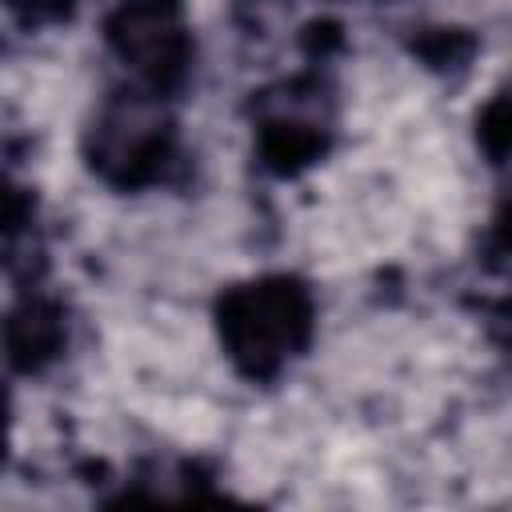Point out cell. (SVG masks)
I'll return each mask as SVG.
<instances>
[{
	"label": "cell",
	"mask_w": 512,
	"mask_h": 512,
	"mask_svg": "<svg viewBox=\"0 0 512 512\" xmlns=\"http://www.w3.org/2000/svg\"><path fill=\"white\" fill-rule=\"evenodd\" d=\"M168 100L124 84L96 108L84 136L88 168L116 192H140L160 184L176 164V124L164 108Z\"/></svg>",
	"instance_id": "obj_2"
},
{
	"label": "cell",
	"mask_w": 512,
	"mask_h": 512,
	"mask_svg": "<svg viewBox=\"0 0 512 512\" xmlns=\"http://www.w3.org/2000/svg\"><path fill=\"white\" fill-rule=\"evenodd\" d=\"M28 216H32V196L16 188L8 176H0V260L12 252V244L28 228Z\"/></svg>",
	"instance_id": "obj_6"
},
{
	"label": "cell",
	"mask_w": 512,
	"mask_h": 512,
	"mask_svg": "<svg viewBox=\"0 0 512 512\" xmlns=\"http://www.w3.org/2000/svg\"><path fill=\"white\" fill-rule=\"evenodd\" d=\"M104 40L132 84L172 100L192 76V24L184 0H120L104 20Z\"/></svg>",
	"instance_id": "obj_3"
},
{
	"label": "cell",
	"mask_w": 512,
	"mask_h": 512,
	"mask_svg": "<svg viewBox=\"0 0 512 512\" xmlns=\"http://www.w3.org/2000/svg\"><path fill=\"white\" fill-rule=\"evenodd\" d=\"M312 92L308 80H296L292 88H284V96L276 100L272 112L260 116L256 124V148L260 160L280 172V176H296L300 168L316 164L328 152V124L312 112H304V96Z\"/></svg>",
	"instance_id": "obj_4"
},
{
	"label": "cell",
	"mask_w": 512,
	"mask_h": 512,
	"mask_svg": "<svg viewBox=\"0 0 512 512\" xmlns=\"http://www.w3.org/2000/svg\"><path fill=\"white\" fill-rule=\"evenodd\" d=\"M64 344V308L44 292H24L0 320V348L16 372H44L64 352Z\"/></svg>",
	"instance_id": "obj_5"
},
{
	"label": "cell",
	"mask_w": 512,
	"mask_h": 512,
	"mask_svg": "<svg viewBox=\"0 0 512 512\" xmlns=\"http://www.w3.org/2000/svg\"><path fill=\"white\" fill-rule=\"evenodd\" d=\"M12 12L20 16V24L28 28H40V24H56V20H68L76 0H8Z\"/></svg>",
	"instance_id": "obj_7"
},
{
	"label": "cell",
	"mask_w": 512,
	"mask_h": 512,
	"mask_svg": "<svg viewBox=\"0 0 512 512\" xmlns=\"http://www.w3.org/2000/svg\"><path fill=\"white\" fill-rule=\"evenodd\" d=\"M216 332L232 368L244 380L268 384L312 344V288L284 272L232 284L216 300Z\"/></svg>",
	"instance_id": "obj_1"
},
{
	"label": "cell",
	"mask_w": 512,
	"mask_h": 512,
	"mask_svg": "<svg viewBox=\"0 0 512 512\" xmlns=\"http://www.w3.org/2000/svg\"><path fill=\"white\" fill-rule=\"evenodd\" d=\"M4 440H8V396L0 388V460H4Z\"/></svg>",
	"instance_id": "obj_8"
}]
</instances>
